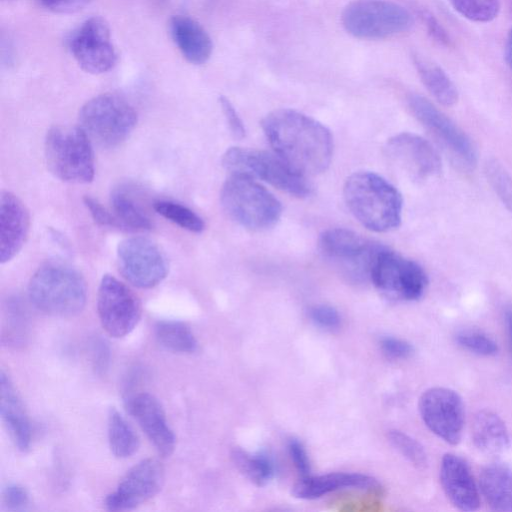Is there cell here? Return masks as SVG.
<instances>
[{"instance_id": "6da1fadb", "label": "cell", "mask_w": 512, "mask_h": 512, "mask_svg": "<svg viewBox=\"0 0 512 512\" xmlns=\"http://www.w3.org/2000/svg\"><path fill=\"white\" fill-rule=\"evenodd\" d=\"M261 126L274 152L305 176L324 172L333 154V138L327 127L292 109L267 114Z\"/></svg>"}, {"instance_id": "7a4b0ae2", "label": "cell", "mask_w": 512, "mask_h": 512, "mask_svg": "<svg viewBox=\"0 0 512 512\" xmlns=\"http://www.w3.org/2000/svg\"><path fill=\"white\" fill-rule=\"evenodd\" d=\"M343 196L350 212L367 229L386 232L400 225L401 194L380 175L368 171L353 173L345 181Z\"/></svg>"}, {"instance_id": "3957f363", "label": "cell", "mask_w": 512, "mask_h": 512, "mask_svg": "<svg viewBox=\"0 0 512 512\" xmlns=\"http://www.w3.org/2000/svg\"><path fill=\"white\" fill-rule=\"evenodd\" d=\"M31 303L41 312L60 317L79 314L86 303L83 276L61 262H47L33 274L28 285Z\"/></svg>"}, {"instance_id": "277c9868", "label": "cell", "mask_w": 512, "mask_h": 512, "mask_svg": "<svg viewBox=\"0 0 512 512\" xmlns=\"http://www.w3.org/2000/svg\"><path fill=\"white\" fill-rule=\"evenodd\" d=\"M220 201L232 220L250 230L274 226L282 213L278 199L246 176L230 175L221 188Z\"/></svg>"}, {"instance_id": "5b68a950", "label": "cell", "mask_w": 512, "mask_h": 512, "mask_svg": "<svg viewBox=\"0 0 512 512\" xmlns=\"http://www.w3.org/2000/svg\"><path fill=\"white\" fill-rule=\"evenodd\" d=\"M222 164L230 175L261 179L296 197H307L312 191L307 176L295 170L275 152L231 147L224 153Z\"/></svg>"}, {"instance_id": "8992f818", "label": "cell", "mask_w": 512, "mask_h": 512, "mask_svg": "<svg viewBox=\"0 0 512 512\" xmlns=\"http://www.w3.org/2000/svg\"><path fill=\"white\" fill-rule=\"evenodd\" d=\"M45 159L62 181L89 183L95 174L92 141L80 127H52L46 134Z\"/></svg>"}, {"instance_id": "52a82bcc", "label": "cell", "mask_w": 512, "mask_h": 512, "mask_svg": "<svg viewBox=\"0 0 512 512\" xmlns=\"http://www.w3.org/2000/svg\"><path fill=\"white\" fill-rule=\"evenodd\" d=\"M137 123L135 109L122 97L105 93L87 101L79 112V126L91 141L111 148L121 144Z\"/></svg>"}, {"instance_id": "ba28073f", "label": "cell", "mask_w": 512, "mask_h": 512, "mask_svg": "<svg viewBox=\"0 0 512 512\" xmlns=\"http://www.w3.org/2000/svg\"><path fill=\"white\" fill-rule=\"evenodd\" d=\"M341 21L349 34L360 39L389 38L413 24L408 10L387 0H354L343 9Z\"/></svg>"}, {"instance_id": "9c48e42d", "label": "cell", "mask_w": 512, "mask_h": 512, "mask_svg": "<svg viewBox=\"0 0 512 512\" xmlns=\"http://www.w3.org/2000/svg\"><path fill=\"white\" fill-rule=\"evenodd\" d=\"M369 278L379 291L403 301L419 299L428 285L427 275L419 264L385 247L375 256Z\"/></svg>"}, {"instance_id": "30bf717a", "label": "cell", "mask_w": 512, "mask_h": 512, "mask_svg": "<svg viewBox=\"0 0 512 512\" xmlns=\"http://www.w3.org/2000/svg\"><path fill=\"white\" fill-rule=\"evenodd\" d=\"M97 312L106 333L113 338H122L138 324L141 303L127 285L106 274L98 288Z\"/></svg>"}, {"instance_id": "8fae6325", "label": "cell", "mask_w": 512, "mask_h": 512, "mask_svg": "<svg viewBox=\"0 0 512 512\" xmlns=\"http://www.w3.org/2000/svg\"><path fill=\"white\" fill-rule=\"evenodd\" d=\"M117 263L122 276L133 286L149 289L167 276L168 264L158 245L145 237H130L117 247Z\"/></svg>"}, {"instance_id": "7c38bea8", "label": "cell", "mask_w": 512, "mask_h": 512, "mask_svg": "<svg viewBox=\"0 0 512 512\" xmlns=\"http://www.w3.org/2000/svg\"><path fill=\"white\" fill-rule=\"evenodd\" d=\"M418 408L427 428L446 443L460 442L464 423L465 408L460 395L446 387H432L422 393Z\"/></svg>"}, {"instance_id": "4fadbf2b", "label": "cell", "mask_w": 512, "mask_h": 512, "mask_svg": "<svg viewBox=\"0 0 512 512\" xmlns=\"http://www.w3.org/2000/svg\"><path fill=\"white\" fill-rule=\"evenodd\" d=\"M68 46L77 64L87 73H105L117 62L110 27L99 16L85 20L69 38Z\"/></svg>"}, {"instance_id": "5bb4252c", "label": "cell", "mask_w": 512, "mask_h": 512, "mask_svg": "<svg viewBox=\"0 0 512 512\" xmlns=\"http://www.w3.org/2000/svg\"><path fill=\"white\" fill-rule=\"evenodd\" d=\"M408 105L416 119L444 146L456 161L473 168L477 152L467 134L425 97L412 94Z\"/></svg>"}, {"instance_id": "9a60e30c", "label": "cell", "mask_w": 512, "mask_h": 512, "mask_svg": "<svg viewBox=\"0 0 512 512\" xmlns=\"http://www.w3.org/2000/svg\"><path fill=\"white\" fill-rule=\"evenodd\" d=\"M321 252L340 263L354 277L368 276L376 254L382 248L344 228H331L319 238Z\"/></svg>"}, {"instance_id": "2e32d148", "label": "cell", "mask_w": 512, "mask_h": 512, "mask_svg": "<svg viewBox=\"0 0 512 512\" xmlns=\"http://www.w3.org/2000/svg\"><path fill=\"white\" fill-rule=\"evenodd\" d=\"M164 483V468L153 458L134 465L122 478L117 489L105 499L111 511L133 509L154 497Z\"/></svg>"}, {"instance_id": "e0dca14e", "label": "cell", "mask_w": 512, "mask_h": 512, "mask_svg": "<svg viewBox=\"0 0 512 512\" xmlns=\"http://www.w3.org/2000/svg\"><path fill=\"white\" fill-rule=\"evenodd\" d=\"M389 158L416 180L435 176L441 170V159L430 142L413 133H401L387 141Z\"/></svg>"}, {"instance_id": "ac0fdd59", "label": "cell", "mask_w": 512, "mask_h": 512, "mask_svg": "<svg viewBox=\"0 0 512 512\" xmlns=\"http://www.w3.org/2000/svg\"><path fill=\"white\" fill-rule=\"evenodd\" d=\"M439 479L447 499L454 507L466 512L479 508V487L463 458L446 453L441 459Z\"/></svg>"}, {"instance_id": "d6986e66", "label": "cell", "mask_w": 512, "mask_h": 512, "mask_svg": "<svg viewBox=\"0 0 512 512\" xmlns=\"http://www.w3.org/2000/svg\"><path fill=\"white\" fill-rule=\"evenodd\" d=\"M128 409L158 453L170 456L176 438L158 399L149 393H139L129 400Z\"/></svg>"}, {"instance_id": "ffe728a7", "label": "cell", "mask_w": 512, "mask_h": 512, "mask_svg": "<svg viewBox=\"0 0 512 512\" xmlns=\"http://www.w3.org/2000/svg\"><path fill=\"white\" fill-rule=\"evenodd\" d=\"M30 217L23 202L13 193L5 191L0 204V261L12 260L26 242Z\"/></svg>"}, {"instance_id": "44dd1931", "label": "cell", "mask_w": 512, "mask_h": 512, "mask_svg": "<svg viewBox=\"0 0 512 512\" xmlns=\"http://www.w3.org/2000/svg\"><path fill=\"white\" fill-rule=\"evenodd\" d=\"M342 489L364 490L377 495L383 493L382 485L375 478L361 473L345 472L301 477L294 484L292 493L300 499H315Z\"/></svg>"}, {"instance_id": "7402d4cb", "label": "cell", "mask_w": 512, "mask_h": 512, "mask_svg": "<svg viewBox=\"0 0 512 512\" xmlns=\"http://www.w3.org/2000/svg\"><path fill=\"white\" fill-rule=\"evenodd\" d=\"M169 33L183 57L191 64L201 65L211 56L213 44L206 30L194 19L173 16L169 21Z\"/></svg>"}, {"instance_id": "603a6c76", "label": "cell", "mask_w": 512, "mask_h": 512, "mask_svg": "<svg viewBox=\"0 0 512 512\" xmlns=\"http://www.w3.org/2000/svg\"><path fill=\"white\" fill-rule=\"evenodd\" d=\"M0 411L2 419L15 445L27 451L31 444V427L24 405L10 378L0 373Z\"/></svg>"}, {"instance_id": "cb8c5ba5", "label": "cell", "mask_w": 512, "mask_h": 512, "mask_svg": "<svg viewBox=\"0 0 512 512\" xmlns=\"http://www.w3.org/2000/svg\"><path fill=\"white\" fill-rule=\"evenodd\" d=\"M479 488L492 510L512 512V468L503 463L484 466L479 475Z\"/></svg>"}, {"instance_id": "d4e9b609", "label": "cell", "mask_w": 512, "mask_h": 512, "mask_svg": "<svg viewBox=\"0 0 512 512\" xmlns=\"http://www.w3.org/2000/svg\"><path fill=\"white\" fill-rule=\"evenodd\" d=\"M471 434L476 448L486 454H501L510 445V435L505 422L497 413L488 409L475 414Z\"/></svg>"}, {"instance_id": "484cf974", "label": "cell", "mask_w": 512, "mask_h": 512, "mask_svg": "<svg viewBox=\"0 0 512 512\" xmlns=\"http://www.w3.org/2000/svg\"><path fill=\"white\" fill-rule=\"evenodd\" d=\"M413 60L421 81L430 94L444 106L456 104L458 90L447 73L439 65L421 56L415 55Z\"/></svg>"}, {"instance_id": "4316f807", "label": "cell", "mask_w": 512, "mask_h": 512, "mask_svg": "<svg viewBox=\"0 0 512 512\" xmlns=\"http://www.w3.org/2000/svg\"><path fill=\"white\" fill-rule=\"evenodd\" d=\"M108 441L117 458H128L139 447V439L134 429L115 408H111L108 414Z\"/></svg>"}, {"instance_id": "83f0119b", "label": "cell", "mask_w": 512, "mask_h": 512, "mask_svg": "<svg viewBox=\"0 0 512 512\" xmlns=\"http://www.w3.org/2000/svg\"><path fill=\"white\" fill-rule=\"evenodd\" d=\"M155 335L163 347L173 352L192 353L197 349L192 330L182 321H159L155 326Z\"/></svg>"}, {"instance_id": "f1b7e54d", "label": "cell", "mask_w": 512, "mask_h": 512, "mask_svg": "<svg viewBox=\"0 0 512 512\" xmlns=\"http://www.w3.org/2000/svg\"><path fill=\"white\" fill-rule=\"evenodd\" d=\"M113 215L120 227L135 230L151 229L152 223L146 213L133 199L122 191H114L110 197Z\"/></svg>"}, {"instance_id": "f546056e", "label": "cell", "mask_w": 512, "mask_h": 512, "mask_svg": "<svg viewBox=\"0 0 512 512\" xmlns=\"http://www.w3.org/2000/svg\"><path fill=\"white\" fill-rule=\"evenodd\" d=\"M232 459L240 472L258 486L267 484L274 475V463L264 453L251 455L241 449H234Z\"/></svg>"}, {"instance_id": "4dcf8cb0", "label": "cell", "mask_w": 512, "mask_h": 512, "mask_svg": "<svg viewBox=\"0 0 512 512\" xmlns=\"http://www.w3.org/2000/svg\"><path fill=\"white\" fill-rule=\"evenodd\" d=\"M154 210L172 223L190 232L199 233L204 230L203 219L190 208L167 200H158L153 204Z\"/></svg>"}, {"instance_id": "1f68e13d", "label": "cell", "mask_w": 512, "mask_h": 512, "mask_svg": "<svg viewBox=\"0 0 512 512\" xmlns=\"http://www.w3.org/2000/svg\"><path fill=\"white\" fill-rule=\"evenodd\" d=\"M464 18L479 23L490 22L498 15L499 0H448Z\"/></svg>"}, {"instance_id": "d6a6232c", "label": "cell", "mask_w": 512, "mask_h": 512, "mask_svg": "<svg viewBox=\"0 0 512 512\" xmlns=\"http://www.w3.org/2000/svg\"><path fill=\"white\" fill-rule=\"evenodd\" d=\"M388 438L393 447L416 468L424 469L427 466L425 449L416 439L399 430H390Z\"/></svg>"}, {"instance_id": "836d02e7", "label": "cell", "mask_w": 512, "mask_h": 512, "mask_svg": "<svg viewBox=\"0 0 512 512\" xmlns=\"http://www.w3.org/2000/svg\"><path fill=\"white\" fill-rule=\"evenodd\" d=\"M485 174L493 190L512 213V178L501 163L489 160L485 164Z\"/></svg>"}, {"instance_id": "e575fe53", "label": "cell", "mask_w": 512, "mask_h": 512, "mask_svg": "<svg viewBox=\"0 0 512 512\" xmlns=\"http://www.w3.org/2000/svg\"><path fill=\"white\" fill-rule=\"evenodd\" d=\"M455 341L463 349L479 356H494L498 352L497 342L481 331H460L455 335Z\"/></svg>"}, {"instance_id": "d590c367", "label": "cell", "mask_w": 512, "mask_h": 512, "mask_svg": "<svg viewBox=\"0 0 512 512\" xmlns=\"http://www.w3.org/2000/svg\"><path fill=\"white\" fill-rule=\"evenodd\" d=\"M309 316L315 324L329 330L338 328L341 321L338 311L329 305L313 306Z\"/></svg>"}, {"instance_id": "8d00e7d4", "label": "cell", "mask_w": 512, "mask_h": 512, "mask_svg": "<svg viewBox=\"0 0 512 512\" xmlns=\"http://www.w3.org/2000/svg\"><path fill=\"white\" fill-rule=\"evenodd\" d=\"M219 103L222 109V112L225 116L231 134L236 139H242L245 137V126L237 111L235 110L233 104L229 101L225 96H221L219 98Z\"/></svg>"}, {"instance_id": "74e56055", "label": "cell", "mask_w": 512, "mask_h": 512, "mask_svg": "<svg viewBox=\"0 0 512 512\" xmlns=\"http://www.w3.org/2000/svg\"><path fill=\"white\" fill-rule=\"evenodd\" d=\"M382 352L392 359H405L413 353L412 345L402 339L385 337L380 342Z\"/></svg>"}, {"instance_id": "f35d334b", "label": "cell", "mask_w": 512, "mask_h": 512, "mask_svg": "<svg viewBox=\"0 0 512 512\" xmlns=\"http://www.w3.org/2000/svg\"><path fill=\"white\" fill-rule=\"evenodd\" d=\"M83 201L97 224L101 226L120 227L114 215L107 211L95 198L85 196Z\"/></svg>"}, {"instance_id": "ab89813d", "label": "cell", "mask_w": 512, "mask_h": 512, "mask_svg": "<svg viewBox=\"0 0 512 512\" xmlns=\"http://www.w3.org/2000/svg\"><path fill=\"white\" fill-rule=\"evenodd\" d=\"M288 452L301 477L310 475L309 457L303 444L297 439H291L288 443Z\"/></svg>"}, {"instance_id": "60d3db41", "label": "cell", "mask_w": 512, "mask_h": 512, "mask_svg": "<svg viewBox=\"0 0 512 512\" xmlns=\"http://www.w3.org/2000/svg\"><path fill=\"white\" fill-rule=\"evenodd\" d=\"M3 501L9 509L21 510L28 505L29 495L24 487L11 484L3 492Z\"/></svg>"}, {"instance_id": "b9f144b4", "label": "cell", "mask_w": 512, "mask_h": 512, "mask_svg": "<svg viewBox=\"0 0 512 512\" xmlns=\"http://www.w3.org/2000/svg\"><path fill=\"white\" fill-rule=\"evenodd\" d=\"M45 9L58 13L70 14L82 10L92 0H37Z\"/></svg>"}, {"instance_id": "7bdbcfd3", "label": "cell", "mask_w": 512, "mask_h": 512, "mask_svg": "<svg viewBox=\"0 0 512 512\" xmlns=\"http://www.w3.org/2000/svg\"><path fill=\"white\" fill-rule=\"evenodd\" d=\"M421 17L426 26L428 33L435 41H437L439 44H442L444 46L451 45V39H450L447 31L444 29V27L441 25V23L437 20V18L434 17L433 14H431L428 11H422Z\"/></svg>"}, {"instance_id": "ee69618b", "label": "cell", "mask_w": 512, "mask_h": 512, "mask_svg": "<svg viewBox=\"0 0 512 512\" xmlns=\"http://www.w3.org/2000/svg\"><path fill=\"white\" fill-rule=\"evenodd\" d=\"M504 322L509 342L510 351L512 354V306H507L504 310Z\"/></svg>"}, {"instance_id": "f6af8a7d", "label": "cell", "mask_w": 512, "mask_h": 512, "mask_svg": "<svg viewBox=\"0 0 512 512\" xmlns=\"http://www.w3.org/2000/svg\"><path fill=\"white\" fill-rule=\"evenodd\" d=\"M505 58L512 70V27L510 28L505 42Z\"/></svg>"}, {"instance_id": "bcb514c9", "label": "cell", "mask_w": 512, "mask_h": 512, "mask_svg": "<svg viewBox=\"0 0 512 512\" xmlns=\"http://www.w3.org/2000/svg\"><path fill=\"white\" fill-rule=\"evenodd\" d=\"M507 2H508V5H509L510 10H511V12H512V0H507Z\"/></svg>"}]
</instances>
